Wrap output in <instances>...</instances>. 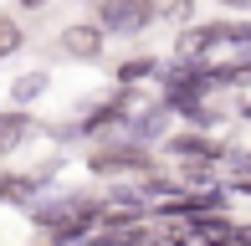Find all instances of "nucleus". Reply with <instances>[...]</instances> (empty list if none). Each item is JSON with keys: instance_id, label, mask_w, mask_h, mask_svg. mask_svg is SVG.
<instances>
[{"instance_id": "1", "label": "nucleus", "mask_w": 251, "mask_h": 246, "mask_svg": "<svg viewBox=\"0 0 251 246\" xmlns=\"http://www.w3.org/2000/svg\"><path fill=\"white\" fill-rule=\"evenodd\" d=\"M149 16H154L149 0H102L98 5V21L108 31H139V26H149Z\"/></svg>"}, {"instance_id": "2", "label": "nucleus", "mask_w": 251, "mask_h": 246, "mask_svg": "<svg viewBox=\"0 0 251 246\" xmlns=\"http://www.w3.org/2000/svg\"><path fill=\"white\" fill-rule=\"evenodd\" d=\"M62 47L72 51V57H87V62H93L98 51H102V41H98L93 26H67V31H62Z\"/></svg>"}, {"instance_id": "3", "label": "nucleus", "mask_w": 251, "mask_h": 246, "mask_svg": "<svg viewBox=\"0 0 251 246\" xmlns=\"http://www.w3.org/2000/svg\"><path fill=\"white\" fill-rule=\"evenodd\" d=\"M215 41H226L221 26H195V31H185V36H179V51H185V57H200V51H210Z\"/></svg>"}, {"instance_id": "4", "label": "nucleus", "mask_w": 251, "mask_h": 246, "mask_svg": "<svg viewBox=\"0 0 251 246\" xmlns=\"http://www.w3.org/2000/svg\"><path fill=\"white\" fill-rule=\"evenodd\" d=\"M139 164H144L139 149H108V154H98V159H93V170L113 174V170H139Z\"/></svg>"}, {"instance_id": "5", "label": "nucleus", "mask_w": 251, "mask_h": 246, "mask_svg": "<svg viewBox=\"0 0 251 246\" xmlns=\"http://www.w3.org/2000/svg\"><path fill=\"white\" fill-rule=\"evenodd\" d=\"M21 139H26V118H21V113H5V118H0V154H10Z\"/></svg>"}, {"instance_id": "6", "label": "nucleus", "mask_w": 251, "mask_h": 246, "mask_svg": "<svg viewBox=\"0 0 251 246\" xmlns=\"http://www.w3.org/2000/svg\"><path fill=\"white\" fill-rule=\"evenodd\" d=\"M175 154H195V159H215V144H205V139H195V133H185V139H175Z\"/></svg>"}, {"instance_id": "7", "label": "nucleus", "mask_w": 251, "mask_h": 246, "mask_svg": "<svg viewBox=\"0 0 251 246\" xmlns=\"http://www.w3.org/2000/svg\"><path fill=\"white\" fill-rule=\"evenodd\" d=\"M16 47H21V26H16V21H5V16H0V57H10Z\"/></svg>"}, {"instance_id": "8", "label": "nucleus", "mask_w": 251, "mask_h": 246, "mask_svg": "<svg viewBox=\"0 0 251 246\" xmlns=\"http://www.w3.org/2000/svg\"><path fill=\"white\" fill-rule=\"evenodd\" d=\"M41 87H47V77H41V72H26V77L16 82V98H21V103H31V98H36Z\"/></svg>"}, {"instance_id": "9", "label": "nucleus", "mask_w": 251, "mask_h": 246, "mask_svg": "<svg viewBox=\"0 0 251 246\" xmlns=\"http://www.w3.org/2000/svg\"><path fill=\"white\" fill-rule=\"evenodd\" d=\"M159 16H190V0H159Z\"/></svg>"}, {"instance_id": "10", "label": "nucleus", "mask_w": 251, "mask_h": 246, "mask_svg": "<svg viewBox=\"0 0 251 246\" xmlns=\"http://www.w3.org/2000/svg\"><path fill=\"white\" fill-rule=\"evenodd\" d=\"M21 5H26V10H41V5H47V0H21Z\"/></svg>"}, {"instance_id": "11", "label": "nucleus", "mask_w": 251, "mask_h": 246, "mask_svg": "<svg viewBox=\"0 0 251 246\" xmlns=\"http://www.w3.org/2000/svg\"><path fill=\"white\" fill-rule=\"evenodd\" d=\"M226 5H251V0H226Z\"/></svg>"}]
</instances>
